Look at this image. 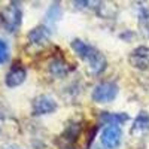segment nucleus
<instances>
[{"label":"nucleus","instance_id":"ddd939ff","mask_svg":"<svg viewBox=\"0 0 149 149\" xmlns=\"http://www.w3.org/2000/svg\"><path fill=\"white\" fill-rule=\"evenodd\" d=\"M137 26L139 31L145 39H149V8L140 6L137 12Z\"/></svg>","mask_w":149,"mask_h":149},{"label":"nucleus","instance_id":"f03ea898","mask_svg":"<svg viewBox=\"0 0 149 149\" xmlns=\"http://www.w3.org/2000/svg\"><path fill=\"white\" fill-rule=\"evenodd\" d=\"M2 22L9 33H17L22 22V8L19 2H10L2 12Z\"/></svg>","mask_w":149,"mask_h":149},{"label":"nucleus","instance_id":"0eeeda50","mask_svg":"<svg viewBox=\"0 0 149 149\" xmlns=\"http://www.w3.org/2000/svg\"><path fill=\"white\" fill-rule=\"evenodd\" d=\"M128 61L134 69L146 70L149 67V46L142 45V46L134 48L128 57Z\"/></svg>","mask_w":149,"mask_h":149},{"label":"nucleus","instance_id":"20e7f679","mask_svg":"<svg viewBox=\"0 0 149 149\" xmlns=\"http://www.w3.org/2000/svg\"><path fill=\"white\" fill-rule=\"evenodd\" d=\"M81 131H82V122H79V121L69 122L64 128V131L60 136L61 149H73L78 137L81 136Z\"/></svg>","mask_w":149,"mask_h":149},{"label":"nucleus","instance_id":"9b49d317","mask_svg":"<svg viewBox=\"0 0 149 149\" xmlns=\"http://www.w3.org/2000/svg\"><path fill=\"white\" fill-rule=\"evenodd\" d=\"M61 15H63V10H61V5L58 2L51 3V6L48 8L46 10V15H45V26L49 30H54L55 26L58 24V21L61 19Z\"/></svg>","mask_w":149,"mask_h":149},{"label":"nucleus","instance_id":"1a4fd4ad","mask_svg":"<svg viewBox=\"0 0 149 149\" xmlns=\"http://www.w3.org/2000/svg\"><path fill=\"white\" fill-rule=\"evenodd\" d=\"M73 69L74 67L70 63H67L64 58H61V57H54L48 63V72L51 73L54 78H58V79L60 78H66Z\"/></svg>","mask_w":149,"mask_h":149},{"label":"nucleus","instance_id":"4468645a","mask_svg":"<svg viewBox=\"0 0 149 149\" xmlns=\"http://www.w3.org/2000/svg\"><path fill=\"white\" fill-rule=\"evenodd\" d=\"M148 131H149V113L146 110H140L133 122L131 133L134 134V133H148Z\"/></svg>","mask_w":149,"mask_h":149},{"label":"nucleus","instance_id":"9d476101","mask_svg":"<svg viewBox=\"0 0 149 149\" xmlns=\"http://www.w3.org/2000/svg\"><path fill=\"white\" fill-rule=\"evenodd\" d=\"M51 34H52V31L49 30L45 24H40V26H37V27H34L29 31L27 39L34 46H43V45L48 43L49 39H51Z\"/></svg>","mask_w":149,"mask_h":149},{"label":"nucleus","instance_id":"f8f14e48","mask_svg":"<svg viewBox=\"0 0 149 149\" xmlns=\"http://www.w3.org/2000/svg\"><path fill=\"white\" fill-rule=\"evenodd\" d=\"M95 12L97 15L103 19H113L118 14V8L113 3H106V2H95Z\"/></svg>","mask_w":149,"mask_h":149},{"label":"nucleus","instance_id":"f3484780","mask_svg":"<svg viewBox=\"0 0 149 149\" xmlns=\"http://www.w3.org/2000/svg\"><path fill=\"white\" fill-rule=\"evenodd\" d=\"M2 149H22V148H19V146H17V145H5Z\"/></svg>","mask_w":149,"mask_h":149},{"label":"nucleus","instance_id":"2eb2a0df","mask_svg":"<svg viewBox=\"0 0 149 149\" xmlns=\"http://www.w3.org/2000/svg\"><path fill=\"white\" fill-rule=\"evenodd\" d=\"M130 116L127 113H109V112H103L100 115V122L104 125H119L124 124L125 121H128Z\"/></svg>","mask_w":149,"mask_h":149},{"label":"nucleus","instance_id":"f257e3e1","mask_svg":"<svg viewBox=\"0 0 149 149\" xmlns=\"http://www.w3.org/2000/svg\"><path fill=\"white\" fill-rule=\"evenodd\" d=\"M70 46L74 51V54L88 64V69L93 74H100L107 69L106 57L102 54V51H98L95 46L86 43L81 39H73Z\"/></svg>","mask_w":149,"mask_h":149},{"label":"nucleus","instance_id":"423d86ee","mask_svg":"<svg viewBox=\"0 0 149 149\" xmlns=\"http://www.w3.org/2000/svg\"><path fill=\"white\" fill-rule=\"evenodd\" d=\"M122 140V130L119 125H107L102 131L100 142L106 149H116Z\"/></svg>","mask_w":149,"mask_h":149},{"label":"nucleus","instance_id":"6e6552de","mask_svg":"<svg viewBox=\"0 0 149 149\" xmlns=\"http://www.w3.org/2000/svg\"><path fill=\"white\" fill-rule=\"evenodd\" d=\"M26 78H27L26 67H24L22 64H19V63H17L6 73L5 84H6V86H9V88H15V86H19L24 81H26Z\"/></svg>","mask_w":149,"mask_h":149},{"label":"nucleus","instance_id":"7ed1b4c3","mask_svg":"<svg viewBox=\"0 0 149 149\" xmlns=\"http://www.w3.org/2000/svg\"><path fill=\"white\" fill-rule=\"evenodd\" d=\"M118 91L119 88L115 82H110V81L100 82L98 85L94 86L91 98L95 103H109L112 100H115V97L118 95Z\"/></svg>","mask_w":149,"mask_h":149},{"label":"nucleus","instance_id":"39448f33","mask_svg":"<svg viewBox=\"0 0 149 149\" xmlns=\"http://www.w3.org/2000/svg\"><path fill=\"white\" fill-rule=\"evenodd\" d=\"M55 110H57V102L48 94L37 95L31 103V112L34 116L48 115V113H52Z\"/></svg>","mask_w":149,"mask_h":149},{"label":"nucleus","instance_id":"dca6fc26","mask_svg":"<svg viewBox=\"0 0 149 149\" xmlns=\"http://www.w3.org/2000/svg\"><path fill=\"white\" fill-rule=\"evenodd\" d=\"M9 60V46L5 40L0 39V64H5Z\"/></svg>","mask_w":149,"mask_h":149}]
</instances>
